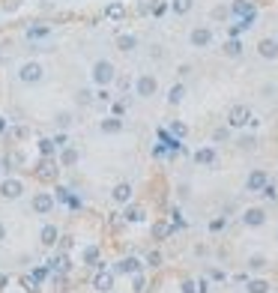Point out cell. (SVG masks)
<instances>
[{
    "label": "cell",
    "mask_w": 278,
    "mask_h": 293,
    "mask_svg": "<svg viewBox=\"0 0 278 293\" xmlns=\"http://www.w3.org/2000/svg\"><path fill=\"white\" fill-rule=\"evenodd\" d=\"M90 78H93V84H96V87H108V84L117 78V69H114V63H111V60H96V63H93V69H90Z\"/></svg>",
    "instance_id": "1"
},
{
    "label": "cell",
    "mask_w": 278,
    "mask_h": 293,
    "mask_svg": "<svg viewBox=\"0 0 278 293\" xmlns=\"http://www.w3.org/2000/svg\"><path fill=\"white\" fill-rule=\"evenodd\" d=\"M42 78H45V66L39 63V60L21 63V69H18V81H21V84H39Z\"/></svg>",
    "instance_id": "2"
},
{
    "label": "cell",
    "mask_w": 278,
    "mask_h": 293,
    "mask_svg": "<svg viewBox=\"0 0 278 293\" xmlns=\"http://www.w3.org/2000/svg\"><path fill=\"white\" fill-rule=\"evenodd\" d=\"M246 123H251V111H248V105H233V108H230V114H227V126H230V129H243Z\"/></svg>",
    "instance_id": "3"
},
{
    "label": "cell",
    "mask_w": 278,
    "mask_h": 293,
    "mask_svg": "<svg viewBox=\"0 0 278 293\" xmlns=\"http://www.w3.org/2000/svg\"><path fill=\"white\" fill-rule=\"evenodd\" d=\"M266 182H269V176H266V171H251L248 174V179H246V192H251V195H260L263 189H266Z\"/></svg>",
    "instance_id": "4"
},
{
    "label": "cell",
    "mask_w": 278,
    "mask_h": 293,
    "mask_svg": "<svg viewBox=\"0 0 278 293\" xmlns=\"http://www.w3.org/2000/svg\"><path fill=\"white\" fill-rule=\"evenodd\" d=\"M24 195V182L21 179H3L0 182V198H6V201H15Z\"/></svg>",
    "instance_id": "5"
},
{
    "label": "cell",
    "mask_w": 278,
    "mask_h": 293,
    "mask_svg": "<svg viewBox=\"0 0 278 293\" xmlns=\"http://www.w3.org/2000/svg\"><path fill=\"white\" fill-rule=\"evenodd\" d=\"M155 90H158V81H155L153 75H141V78L135 81V93H138L141 99H150V96H155Z\"/></svg>",
    "instance_id": "6"
},
{
    "label": "cell",
    "mask_w": 278,
    "mask_h": 293,
    "mask_svg": "<svg viewBox=\"0 0 278 293\" xmlns=\"http://www.w3.org/2000/svg\"><path fill=\"white\" fill-rule=\"evenodd\" d=\"M188 39H191L194 48H207V45H213V30L210 27H194Z\"/></svg>",
    "instance_id": "7"
},
{
    "label": "cell",
    "mask_w": 278,
    "mask_h": 293,
    "mask_svg": "<svg viewBox=\"0 0 278 293\" xmlns=\"http://www.w3.org/2000/svg\"><path fill=\"white\" fill-rule=\"evenodd\" d=\"M54 209V198L48 195V192H39L36 198H33V212H39V215H48Z\"/></svg>",
    "instance_id": "8"
},
{
    "label": "cell",
    "mask_w": 278,
    "mask_h": 293,
    "mask_svg": "<svg viewBox=\"0 0 278 293\" xmlns=\"http://www.w3.org/2000/svg\"><path fill=\"white\" fill-rule=\"evenodd\" d=\"M257 54L263 60H278V39H260L257 42Z\"/></svg>",
    "instance_id": "9"
},
{
    "label": "cell",
    "mask_w": 278,
    "mask_h": 293,
    "mask_svg": "<svg viewBox=\"0 0 278 293\" xmlns=\"http://www.w3.org/2000/svg\"><path fill=\"white\" fill-rule=\"evenodd\" d=\"M243 222H246L248 228H260V225L266 222V212H263L260 206H251V209H246V215H243Z\"/></svg>",
    "instance_id": "10"
},
{
    "label": "cell",
    "mask_w": 278,
    "mask_h": 293,
    "mask_svg": "<svg viewBox=\"0 0 278 293\" xmlns=\"http://www.w3.org/2000/svg\"><path fill=\"white\" fill-rule=\"evenodd\" d=\"M99 129H102L105 135H117V132H123V120L117 117V114H114V117H105V120L99 123Z\"/></svg>",
    "instance_id": "11"
},
{
    "label": "cell",
    "mask_w": 278,
    "mask_h": 293,
    "mask_svg": "<svg viewBox=\"0 0 278 293\" xmlns=\"http://www.w3.org/2000/svg\"><path fill=\"white\" fill-rule=\"evenodd\" d=\"M216 159H218V156H216L213 146H201V150L194 153V162H197V165H216Z\"/></svg>",
    "instance_id": "12"
},
{
    "label": "cell",
    "mask_w": 278,
    "mask_h": 293,
    "mask_svg": "<svg viewBox=\"0 0 278 293\" xmlns=\"http://www.w3.org/2000/svg\"><path fill=\"white\" fill-rule=\"evenodd\" d=\"M117 48H120V51H135V48H138V36L120 33V36H117Z\"/></svg>",
    "instance_id": "13"
},
{
    "label": "cell",
    "mask_w": 278,
    "mask_h": 293,
    "mask_svg": "<svg viewBox=\"0 0 278 293\" xmlns=\"http://www.w3.org/2000/svg\"><path fill=\"white\" fill-rule=\"evenodd\" d=\"M78 159H81V153H78L75 146H66V150L60 153V165H63V168H75Z\"/></svg>",
    "instance_id": "14"
},
{
    "label": "cell",
    "mask_w": 278,
    "mask_h": 293,
    "mask_svg": "<svg viewBox=\"0 0 278 293\" xmlns=\"http://www.w3.org/2000/svg\"><path fill=\"white\" fill-rule=\"evenodd\" d=\"M230 12H233V15H240V18H248V15H254V6L248 3V0H233Z\"/></svg>",
    "instance_id": "15"
},
{
    "label": "cell",
    "mask_w": 278,
    "mask_h": 293,
    "mask_svg": "<svg viewBox=\"0 0 278 293\" xmlns=\"http://www.w3.org/2000/svg\"><path fill=\"white\" fill-rule=\"evenodd\" d=\"M93 287H96V290H102V293H108V290L114 287V275H111V272H99V275H96V281H93Z\"/></svg>",
    "instance_id": "16"
},
{
    "label": "cell",
    "mask_w": 278,
    "mask_h": 293,
    "mask_svg": "<svg viewBox=\"0 0 278 293\" xmlns=\"http://www.w3.org/2000/svg\"><path fill=\"white\" fill-rule=\"evenodd\" d=\"M114 201H117V204H126V201H132V186H129V182H120V186L114 189Z\"/></svg>",
    "instance_id": "17"
},
{
    "label": "cell",
    "mask_w": 278,
    "mask_h": 293,
    "mask_svg": "<svg viewBox=\"0 0 278 293\" xmlns=\"http://www.w3.org/2000/svg\"><path fill=\"white\" fill-rule=\"evenodd\" d=\"M39 236H42L45 245H54V242H57V228H54V225H45L42 231H39Z\"/></svg>",
    "instance_id": "18"
},
{
    "label": "cell",
    "mask_w": 278,
    "mask_h": 293,
    "mask_svg": "<svg viewBox=\"0 0 278 293\" xmlns=\"http://www.w3.org/2000/svg\"><path fill=\"white\" fill-rule=\"evenodd\" d=\"M191 6H194V0H171V9H174L177 15H185V12H191Z\"/></svg>",
    "instance_id": "19"
},
{
    "label": "cell",
    "mask_w": 278,
    "mask_h": 293,
    "mask_svg": "<svg viewBox=\"0 0 278 293\" xmlns=\"http://www.w3.org/2000/svg\"><path fill=\"white\" fill-rule=\"evenodd\" d=\"M54 126L57 129H72V114L69 111H57L54 114Z\"/></svg>",
    "instance_id": "20"
},
{
    "label": "cell",
    "mask_w": 278,
    "mask_h": 293,
    "mask_svg": "<svg viewBox=\"0 0 278 293\" xmlns=\"http://www.w3.org/2000/svg\"><path fill=\"white\" fill-rule=\"evenodd\" d=\"M54 201H60V204H66V206H78V201H75V195H72L69 189H57Z\"/></svg>",
    "instance_id": "21"
},
{
    "label": "cell",
    "mask_w": 278,
    "mask_h": 293,
    "mask_svg": "<svg viewBox=\"0 0 278 293\" xmlns=\"http://www.w3.org/2000/svg\"><path fill=\"white\" fill-rule=\"evenodd\" d=\"M224 54H227V57H240V54H243V42H240V39L224 42Z\"/></svg>",
    "instance_id": "22"
},
{
    "label": "cell",
    "mask_w": 278,
    "mask_h": 293,
    "mask_svg": "<svg viewBox=\"0 0 278 293\" xmlns=\"http://www.w3.org/2000/svg\"><path fill=\"white\" fill-rule=\"evenodd\" d=\"M183 99H185V87H183V84L171 87V93H168V102H171V105H180Z\"/></svg>",
    "instance_id": "23"
},
{
    "label": "cell",
    "mask_w": 278,
    "mask_h": 293,
    "mask_svg": "<svg viewBox=\"0 0 278 293\" xmlns=\"http://www.w3.org/2000/svg\"><path fill=\"white\" fill-rule=\"evenodd\" d=\"M126 218H129V222H144V206H129Z\"/></svg>",
    "instance_id": "24"
},
{
    "label": "cell",
    "mask_w": 278,
    "mask_h": 293,
    "mask_svg": "<svg viewBox=\"0 0 278 293\" xmlns=\"http://www.w3.org/2000/svg\"><path fill=\"white\" fill-rule=\"evenodd\" d=\"M117 272H138V261L135 258H126L120 266H117Z\"/></svg>",
    "instance_id": "25"
},
{
    "label": "cell",
    "mask_w": 278,
    "mask_h": 293,
    "mask_svg": "<svg viewBox=\"0 0 278 293\" xmlns=\"http://www.w3.org/2000/svg\"><path fill=\"white\" fill-rule=\"evenodd\" d=\"M54 146H57V144L45 138V141H39V153H42V156H54Z\"/></svg>",
    "instance_id": "26"
},
{
    "label": "cell",
    "mask_w": 278,
    "mask_h": 293,
    "mask_svg": "<svg viewBox=\"0 0 278 293\" xmlns=\"http://www.w3.org/2000/svg\"><path fill=\"white\" fill-rule=\"evenodd\" d=\"M48 33H51L48 27H30V30H27L30 39H42V36H48Z\"/></svg>",
    "instance_id": "27"
},
{
    "label": "cell",
    "mask_w": 278,
    "mask_h": 293,
    "mask_svg": "<svg viewBox=\"0 0 278 293\" xmlns=\"http://www.w3.org/2000/svg\"><path fill=\"white\" fill-rule=\"evenodd\" d=\"M266 290H269L266 281H251V284H248V293H266Z\"/></svg>",
    "instance_id": "28"
},
{
    "label": "cell",
    "mask_w": 278,
    "mask_h": 293,
    "mask_svg": "<svg viewBox=\"0 0 278 293\" xmlns=\"http://www.w3.org/2000/svg\"><path fill=\"white\" fill-rule=\"evenodd\" d=\"M227 138H230V129H216V132H213V141H216V144H221V141H227Z\"/></svg>",
    "instance_id": "29"
},
{
    "label": "cell",
    "mask_w": 278,
    "mask_h": 293,
    "mask_svg": "<svg viewBox=\"0 0 278 293\" xmlns=\"http://www.w3.org/2000/svg\"><path fill=\"white\" fill-rule=\"evenodd\" d=\"M108 18H123V6L120 3H111L108 6Z\"/></svg>",
    "instance_id": "30"
},
{
    "label": "cell",
    "mask_w": 278,
    "mask_h": 293,
    "mask_svg": "<svg viewBox=\"0 0 278 293\" xmlns=\"http://www.w3.org/2000/svg\"><path fill=\"white\" fill-rule=\"evenodd\" d=\"M185 132H188V129H185L183 123H171V135H174V138H183Z\"/></svg>",
    "instance_id": "31"
},
{
    "label": "cell",
    "mask_w": 278,
    "mask_h": 293,
    "mask_svg": "<svg viewBox=\"0 0 278 293\" xmlns=\"http://www.w3.org/2000/svg\"><path fill=\"white\" fill-rule=\"evenodd\" d=\"M248 266H251V269H263V266H266V261L260 258V254H254V258L248 261Z\"/></svg>",
    "instance_id": "32"
},
{
    "label": "cell",
    "mask_w": 278,
    "mask_h": 293,
    "mask_svg": "<svg viewBox=\"0 0 278 293\" xmlns=\"http://www.w3.org/2000/svg\"><path fill=\"white\" fill-rule=\"evenodd\" d=\"M240 146H243V150H254V138H251V135L240 138Z\"/></svg>",
    "instance_id": "33"
},
{
    "label": "cell",
    "mask_w": 278,
    "mask_h": 293,
    "mask_svg": "<svg viewBox=\"0 0 278 293\" xmlns=\"http://www.w3.org/2000/svg\"><path fill=\"white\" fill-rule=\"evenodd\" d=\"M84 258H87V264H93V261L99 258V251H96V248H87V251H84Z\"/></svg>",
    "instance_id": "34"
},
{
    "label": "cell",
    "mask_w": 278,
    "mask_h": 293,
    "mask_svg": "<svg viewBox=\"0 0 278 293\" xmlns=\"http://www.w3.org/2000/svg\"><path fill=\"white\" fill-rule=\"evenodd\" d=\"M78 102L87 105V102H90V90H78Z\"/></svg>",
    "instance_id": "35"
},
{
    "label": "cell",
    "mask_w": 278,
    "mask_h": 293,
    "mask_svg": "<svg viewBox=\"0 0 278 293\" xmlns=\"http://www.w3.org/2000/svg\"><path fill=\"white\" fill-rule=\"evenodd\" d=\"M213 18H227V9H224V6H218V9H213Z\"/></svg>",
    "instance_id": "36"
},
{
    "label": "cell",
    "mask_w": 278,
    "mask_h": 293,
    "mask_svg": "<svg viewBox=\"0 0 278 293\" xmlns=\"http://www.w3.org/2000/svg\"><path fill=\"white\" fill-rule=\"evenodd\" d=\"M3 132H6V117L0 114V135H3Z\"/></svg>",
    "instance_id": "37"
},
{
    "label": "cell",
    "mask_w": 278,
    "mask_h": 293,
    "mask_svg": "<svg viewBox=\"0 0 278 293\" xmlns=\"http://www.w3.org/2000/svg\"><path fill=\"white\" fill-rule=\"evenodd\" d=\"M183 293H194V284H191V281H185V287H183Z\"/></svg>",
    "instance_id": "38"
},
{
    "label": "cell",
    "mask_w": 278,
    "mask_h": 293,
    "mask_svg": "<svg viewBox=\"0 0 278 293\" xmlns=\"http://www.w3.org/2000/svg\"><path fill=\"white\" fill-rule=\"evenodd\" d=\"M3 239H6V228H3V225H0V242H3Z\"/></svg>",
    "instance_id": "39"
}]
</instances>
